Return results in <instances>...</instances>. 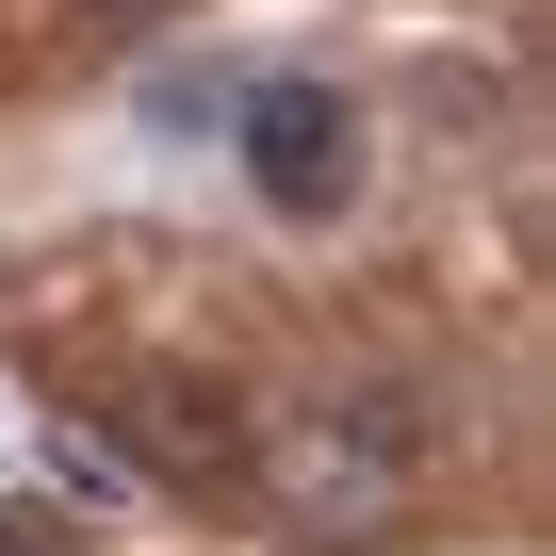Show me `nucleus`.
<instances>
[{
  "label": "nucleus",
  "instance_id": "obj_1",
  "mask_svg": "<svg viewBox=\"0 0 556 556\" xmlns=\"http://www.w3.org/2000/svg\"><path fill=\"white\" fill-rule=\"evenodd\" d=\"M229 164H245V197H262L278 229H344L361 180H377V115H361L328 66H262V83L229 99Z\"/></svg>",
  "mask_w": 556,
  "mask_h": 556
},
{
  "label": "nucleus",
  "instance_id": "obj_2",
  "mask_svg": "<svg viewBox=\"0 0 556 556\" xmlns=\"http://www.w3.org/2000/svg\"><path fill=\"white\" fill-rule=\"evenodd\" d=\"M262 475H278V507H312V523H393L426 491V426L377 409V393H312V409L262 426Z\"/></svg>",
  "mask_w": 556,
  "mask_h": 556
},
{
  "label": "nucleus",
  "instance_id": "obj_3",
  "mask_svg": "<svg viewBox=\"0 0 556 556\" xmlns=\"http://www.w3.org/2000/svg\"><path fill=\"white\" fill-rule=\"evenodd\" d=\"M83 17H115V34H164V17H197V0H83Z\"/></svg>",
  "mask_w": 556,
  "mask_h": 556
},
{
  "label": "nucleus",
  "instance_id": "obj_4",
  "mask_svg": "<svg viewBox=\"0 0 556 556\" xmlns=\"http://www.w3.org/2000/svg\"><path fill=\"white\" fill-rule=\"evenodd\" d=\"M0 556H50V540H0Z\"/></svg>",
  "mask_w": 556,
  "mask_h": 556
}]
</instances>
